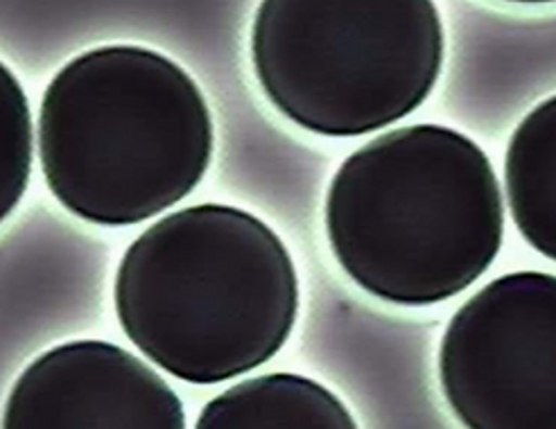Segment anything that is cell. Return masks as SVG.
Here are the masks:
<instances>
[{
    "mask_svg": "<svg viewBox=\"0 0 556 429\" xmlns=\"http://www.w3.org/2000/svg\"><path fill=\"white\" fill-rule=\"evenodd\" d=\"M252 62L267 100L294 125L365 136L428 100L443 25L428 0H267L252 27Z\"/></svg>",
    "mask_w": 556,
    "mask_h": 429,
    "instance_id": "4",
    "label": "cell"
},
{
    "mask_svg": "<svg viewBox=\"0 0 556 429\" xmlns=\"http://www.w3.org/2000/svg\"><path fill=\"white\" fill-rule=\"evenodd\" d=\"M194 429H359L342 400L324 384L269 374L213 398Z\"/></svg>",
    "mask_w": 556,
    "mask_h": 429,
    "instance_id": "7",
    "label": "cell"
},
{
    "mask_svg": "<svg viewBox=\"0 0 556 429\" xmlns=\"http://www.w3.org/2000/svg\"><path fill=\"white\" fill-rule=\"evenodd\" d=\"M505 184L520 236L556 263V96L541 102L514 131Z\"/></svg>",
    "mask_w": 556,
    "mask_h": 429,
    "instance_id": "8",
    "label": "cell"
},
{
    "mask_svg": "<svg viewBox=\"0 0 556 429\" xmlns=\"http://www.w3.org/2000/svg\"><path fill=\"white\" fill-rule=\"evenodd\" d=\"M33 113L16 75L0 62V222L23 199L33 175Z\"/></svg>",
    "mask_w": 556,
    "mask_h": 429,
    "instance_id": "9",
    "label": "cell"
},
{
    "mask_svg": "<svg viewBox=\"0 0 556 429\" xmlns=\"http://www.w3.org/2000/svg\"><path fill=\"white\" fill-rule=\"evenodd\" d=\"M446 403L466 429H556V276L491 280L439 349Z\"/></svg>",
    "mask_w": 556,
    "mask_h": 429,
    "instance_id": "5",
    "label": "cell"
},
{
    "mask_svg": "<svg viewBox=\"0 0 556 429\" xmlns=\"http://www.w3.org/2000/svg\"><path fill=\"white\" fill-rule=\"evenodd\" d=\"M326 234L357 288L394 305H434L470 288L503 249V190L468 136L403 127L340 165Z\"/></svg>",
    "mask_w": 556,
    "mask_h": 429,
    "instance_id": "2",
    "label": "cell"
},
{
    "mask_svg": "<svg viewBox=\"0 0 556 429\" xmlns=\"http://www.w3.org/2000/svg\"><path fill=\"white\" fill-rule=\"evenodd\" d=\"M211 159L213 118L200 86L156 50H87L43 93L41 169L79 219L146 222L198 188Z\"/></svg>",
    "mask_w": 556,
    "mask_h": 429,
    "instance_id": "3",
    "label": "cell"
},
{
    "mask_svg": "<svg viewBox=\"0 0 556 429\" xmlns=\"http://www.w3.org/2000/svg\"><path fill=\"white\" fill-rule=\"evenodd\" d=\"M3 429H186L179 395L116 343L68 341L18 376Z\"/></svg>",
    "mask_w": 556,
    "mask_h": 429,
    "instance_id": "6",
    "label": "cell"
},
{
    "mask_svg": "<svg viewBox=\"0 0 556 429\" xmlns=\"http://www.w3.org/2000/svg\"><path fill=\"white\" fill-rule=\"evenodd\" d=\"M114 301L125 335L165 374L217 384L286 346L299 278L288 247L263 219L198 204L165 215L129 244Z\"/></svg>",
    "mask_w": 556,
    "mask_h": 429,
    "instance_id": "1",
    "label": "cell"
}]
</instances>
